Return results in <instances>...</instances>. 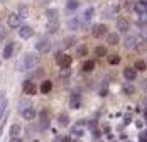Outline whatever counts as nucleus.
<instances>
[{
  "label": "nucleus",
  "mask_w": 147,
  "mask_h": 142,
  "mask_svg": "<svg viewBox=\"0 0 147 142\" xmlns=\"http://www.w3.org/2000/svg\"><path fill=\"white\" fill-rule=\"evenodd\" d=\"M78 7H80V2H78V0H68V2H66V12H68V14L78 10Z\"/></svg>",
  "instance_id": "23"
},
{
  "label": "nucleus",
  "mask_w": 147,
  "mask_h": 142,
  "mask_svg": "<svg viewBox=\"0 0 147 142\" xmlns=\"http://www.w3.org/2000/svg\"><path fill=\"white\" fill-rule=\"evenodd\" d=\"M34 127H36V125H30V128L27 127V130H26V134H27V135H34V134L37 132V128H34Z\"/></svg>",
  "instance_id": "35"
},
{
  "label": "nucleus",
  "mask_w": 147,
  "mask_h": 142,
  "mask_svg": "<svg viewBox=\"0 0 147 142\" xmlns=\"http://www.w3.org/2000/svg\"><path fill=\"white\" fill-rule=\"evenodd\" d=\"M20 130H22V128H20V125H19V124H14V125L10 127V137L19 135V134H20Z\"/></svg>",
  "instance_id": "32"
},
{
  "label": "nucleus",
  "mask_w": 147,
  "mask_h": 142,
  "mask_svg": "<svg viewBox=\"0 0 147 142\" xmlns=\"http://www.w3.org/2000/svg\"><path fill=\"white\" fill-rule=\"evenodd\" d=\"M0 2H7V0H0Z\"/></svg>",
  "instance_id": "44"
},
{
  "label": "nucleus",
  "mask_w": 147,
  "mask_h": 142,
  "mask_svg": "<svg viewBox=\"0 0 147 142\" xmlns=\"http://www.w3.org/2000/svg\"><path fill=\"white\" fill-rule=\"evenodd\" d=\"M122 90H123V93H125V95H134V93H135V86H134L132 83L123 85V88H122Z\"/></svg>",
  "instance_id": "30"
},
{
  "label": "nucleus",
  "mask_w": 147,
  "mask_h": 142,
  "mask_svg": "<svg viewBox=\"0 0 147 142\" xmlns=\"http://www.w3.org/2000/svg\"><path fill=\"white\" fill-rule=\"evenodd\" d=\"M144 2H146V3H147V0H144Z\"/></svg>",
  "instance_id": "45"
},
{
  "label": "nucleus",
  "mask_w": 147,
  "mask_h": 142,
  "mask_svg": "<svg viewBox=\"0 0 147 142\" xmlns=\"http://www.w3.org/2000/svg\"><path fill=\"white\" fill-rule=\"evenodd\" d=\"M59 29V20L58 19H54V20H47V24H46V32L47 34H56Z\"/></svg>",
  "instance_id": "15"
},
{
  "label": "nucleus",
  "mask_w": 147,
  "mask_h": 142,
  "mask_svg": "<svg viewBox=\"0 0 147 142\" xmlns=\"http://www.w3.org/2000/svg\"><path fill=\"white\" fill-rule=\"evenodd\" d=\"M49 125H51V118H49L47 112H46V110H42V112H41V122H39V128H41V130H47V128H49Z\"/></svg>",
  "instance_id": "12"
},
{
  "label": "nucleus",
  "mask_w": 147,
  "mask_h": 142,
  "mask_svg": "<svg viewBox=\"0 0 147 142\" xmlns=\"http://www.w3.org/2000/svg\"><path fill=\"white\" fill-rule=\"evenodd\" d=\"M80 107H81V95L74 91V93H71V97H69V108L76 110Z\"/></svg>",
  "instance_id": "11"
},
{
  "label": "nucleus",
  "mask_w": 147,
  "mask_h": 142,
  "mask_svg": "<svg viewBox=\"0 0 147 142\" xmlns=\"http://www.w3.org/2000/svg\"><path fill=\"white\" fill-rule=\"evenodd\" d=\"M56 63H58V66L61 68V70H68V68L71 66L73 59H71V56H69V54H58Z\"/></svg>",
  "instance_id": "6"
},
{
  "label": "nucleus",
  "mask_w": 147,
  "mask_h": 142,
  "mask_svg": "<svg viewBox=\"0 0 147 142\" xmlns=\"http://www.w3.org/2000/svg\"><path fill=\"white\" fill-rule=\"evenodd\" d=\"M144 118H146V120H147V110H146V112H144Z\"/></svg>",
  "instance_id": "43"
},
{
  "label": "nucleus",
  "mask_w": 147,
  "mask_h": 142,
  "mask_svg": "<svg viewBox=\"0 0 147 142\" xmlns=\"http://www.w3.org/2000/svg\"><path fill=\"white\" fill-rule=\"evenodd\" d=\"M93 15H95V9L93 7H88V9H85L83 10V22H90L91 19H93Z\"/></svg>",
  "instance_id": "22"
},
{
  "label": "nucleus",
  "mask_w": 147,
  "mask_h": 142,
  "mask_svg": "<svg viewBox=\"0 0 147 142\" xmlns=\"http://www.w3.org/2000/svg\"><path fill=\"white\" fill-rule=\"evenodd\" d=\"M140 142H147V130H144L140 134Z\"/></svg>",
  "instance_id": "37"
},
{
  "label": "nucleus",
  "mask_w": 147,
  "mask_h": 142,
  "mask_svg": "<svg viewBox=\"0 0 147 142\" xmlns=\"http://www.w3.org/2000/svg\"><path fill=\"white\" fill-rule=\"evenodd\" d=\"M134 5H135V7H134V10H135L139 15L146 14V12H147V3L144 2V0H140V2H137V3H134Z\"/></svg>",
  "instance_id": "21"
},
{
  "label": "nucleus",
  "mask_w": 147,
  "mask_h": 142,
  "mask_svg": "<svg viewBox=\"0 0 147 142\" xmlns=\"http://www.w3.org/2000/svg\"><path fill=\"white\" fill-rule=\"evenodd\" d=\"M22 17L19 14H15V12H12V14H9V17H7V24L10 26L12 29H19L20 26H22Z\"/></svg>",
  "instance_id": "5"
},
{
  "label": "nucleus",
  "mask_w": 147,
  "mask_h": 142,
  "mask_svg": "<svg viewBox=\"0 0 147 142\" xmlns=\"http://www.w3.org/2000/svg\"><path fill=\"white\" fill-rule=\"evenodd\" d=\"M86 54H88V47H86L85 44H83V46H78V56H80V57H85Z\"/></svg>",
  "instance_id": "33"
},
{
  "label": "nucleus",
  "mask_w": 147,
  "mask_h": 142,
  "mask_svg": "<svg viewBox=\"0 0 147 142\" xmlns=\"http://www.w3.org/2000/svg\"><path fill=\"white\" fill-rule=\"evenodd\" d=\"M76 43H78V37L76 36H66V37H63V41H61V47H73V46H76Z\"/></svg>",
  "instance_id": "13"
},
{
  "label": "nucleus",
  "mask_w": 147,
  "mask_h": 142,
  "mask_svg": "<svg viewBox=\"0 0 147 142\" xmlns=\"http://www.w3.org/2000/svg\"><path fill=\"white\" fill-rule=\"evenodd\" d=\"M51 2H53V0H41V3H42V5H47V3H51Z\"/></svg>",
  "instance_id": "41"
},
{
  "label": "nucleus",
  "mask_w": 147,
  "mask_h": 142,
  "mask_svg": "<svg viewBox=\"0 0 147 142\" xmlns=\"http://www.w3.org/2000/svg\"><path fill=\"white\" fill-rule=\"evenodd\" d=\"M81 70L85 71V73H91V71L95 70V61H93V59H86V61L83 63Z\"/></svg>",
  "instance_id": "25"
},
{
  "label": "nucleus",
  "mask_w": 147,
  "mask_h": 142,
  "mask_svg": "<svg viewBox=\"0 0 147 142\" xmlns=\"http://www.w3.org/2000/svg\"><path fill=\"white\" fill-rule=\"evenodd\" d=\"M107 61H108V64H118L120 63V56L118 54H110V56H107Z\"/></svg>",
  "instance_id": "31"
},
{
  "label": "nucleus",
  "mask_w": 147,
  "mask_h": 142,
  "mask_svg": "<svg viewBox=\"0 0 147 142\" xmlns=\"http://www.w3.org/2000/svg\"><path fill=\"white\" fill-rule=\"evenodd\" d=\"M34 36V29L29 26H20L19 27V37L20 39H30Z\"/></svg>",
  "instance_id": "10"
},
{
  "label": "nucleus",
  "mask_w": 147,
  "mask_h": 142,
  "mask_svg": "<svg viewBox=\"0 0 147 142\" xmlns=\"http://www.w3.org/2000/svg\"><path fill=\"white\" fill-rule=\"evenodd\" d=\"M51 90H53V83H51L49 80H44V81L41 83V86H39V91H41L42 95H47Z\"/></svg>",
  "instance_id": "20"
},
{
  "label": "nucleus",
  "mask_w": 147,
  "mask_h": 142,
  "mask_svg": "<svg viewBox=\"0 0 147 142\" xmlns=\"http://www.w3.org/2000/svg\"><path fill=\"white\" fill-rule=\"evenodd\" d=\"M10 142H22V139L19 135H15V137H10Z\"/></svg>",
  "instance_id": "39"
},
{
  "label": "nucleus",
  "mask_w": 147,
  "mask_h": 142,
  "mask_svg": "<svg viewBox=\"0 0 147 142\" xmlns=\"http://www.w3.org/2000/svg\"><path fill=\"white\" fill-rule=\"evenodd\" d=\"M37 64V56L34 54V53H26L24 56H22V59L19 61V71H29L32 70L34 66Z\"/></svg>",
  "instance_id": "1"
},
{
  "label": "nucleus",
  "mask_w": 147,
  "mask_h": 142,
  "mask_svg": "<svg viewBox=\"0 0 147 142\" xmlns=\"http://www.w3.org/2000/svg\"><path fill=\"white\" fill-rule=\"evenodd\" d=\"M129 122H130V115L127 114V115H125V120H123V125H127Z\"/></svg>",
  "instance_id": "40"
},
{
  "label": "nucleus",
  "mask_w": 147,
  "mask_h": 142,
  "mask_svg": "<svg viewBox=\"0 0 147 142\" xmlns=\"http://www.w3.org/2000/svg\"><path fill=\"white\" fill-rule=\"evenodd\" d=\"M58 124L61 127H68V125H69V115L68 114H59L58 115Z\"/></svg>",
  "instance_id": "24"
},
{
  "label": "nucleus",
  "mask_w": 147,
  "mask_h": 142,
  "mask_svg": "<svg viewBox=\"0 0 147 142\" xmlns=\"http://www.w3.org/2000/svg\"><path fill=\"white\" fill-rule=\"evenodd\" d=\"M120 12V5L118 3H112V5H108L105 10H103L102 17L103 19H108V17H113V15H117Z\"/></svg>",
  "instance_id": "9"
},
{
  "label": "nucleus",
  "mask_w": 147,
  "mask_h": 142,
  "mask_svg": "<svg viewBox=\"0 0 147 142\" xmlns=\"http://www.w3.org/2000/svg\"><path fill=\"white\" fill-rule=\"evenodd\" d=\"M54 142H71V139L69 137H59L58 141H54Z\"/></svg>",
  "instance_id": "38"
},
{
  "label": "nucleus",
  "mask_w": 147,
  "mask_h": 142,
  "mask_svg": "<svg viewBox=\"0 0 147 142\" xmlns=\"http://www.w3.org/2000/svg\"><path fill=\"white\" fill-rule=\"evenodd\" d=\"M135 70L137 71H146L147 70V63L144 59H137L135 61Z\"/></svg>",
  "instance_id": "29"
},
{
  "label": "nucleus",
  "mask_w": 147,
  "mask_h": 142,
  "mask_svg": "<svg viewBox=\"0 0 147 142\" xmlns=\"http://www.w3.org/2000/svg\"><path fill=\"white\" fill-rule=\"evenodd\" d=\"M58 15H59L58 9H47L46 10V19L47 20H54V19H58Z\"/></svg>",
  "instance_id": "26"
},
{
  "label": "nucleus",
  "mask_w": 147,
  "mask_h": 142,
  "mask_svg": "<svg viewBox=\"0 0 147 142\" xmlns=\"http://www.w3.org/2000/svg\"><path fill=\"white\" fill-rule=\"evenodd\" d=\"M44 74V68H39V70H36L34 73H32V76L34 78H37V76H42Z\"/></svg>",
  "instance_id": "34"
},
{
  "label": "nucleus",
  "mask_w": 147,
  "mask_h": 142,
  "mask_svg": "<svg viewBox=\"0 0 147 142\" xmlns=\"http://www.w3.org/2000/svg\"><path fill=\"white\" fill-rule=\"evenodd\" d=\"M123 78H125L127 81L137 80V70H135V68H125V70H123Z\"/></svg>",
  "instance_id": "18"
},
{
  "label": "nucleus",
  "mask_w": 147,
  "mask_h": 142,
  "mask_svg": "<svg viewBox=\"0 0 147 142\" xmlns=\"http://www.w3.org/2000/svg\"><path fill=\"white\" fill-rule=\"evenodd\" d=\"M95 56L96 57L107 56V47H105V46H96V47H95Z\"/></svg>",
  "instance_id": "28"
},
{
  "label": "nucleus",
  "mask_w": 147,
  "mask_h": 142,
  "mask_svg": "<svg viewBox=\"0 0 147 142\" xmlns=\"http://www.w3.org/2000/svg\"><path fill=\"white\" fill-rule=\"evenodd\" d=\"M30 101L29 100H26V101H20V105H19V110H22V108H26V107H29Z\"/></svg>",
  "instance_id": "36"
},
{
  "label": "nucleus",
  "mask_w": 147,
  "mask_h": 142,
  "mask_svg": "<svg viewBox=\"0 0 147 142\" xmlns=\"http://www.w3.org/2000/svg\"><path fill=\"white\" fill-rule=\"evenodd\" d=\"M130 29V22L127 19H118L117 20V30L118 32H129Z\"/></svg>",
  "instance_id": "16"
},
{
  "label": "nucleus",
  "mask_w": 147,
  "mask_h": 142,
  "mask_svg": "<svg viewBox=\"0 0 147 142\" xmlns=\"http://www.w3.org/2000/svg\"><path fill=\"white\" fill-rule=\"evenodd\" d=\"M17 14L20 15L22 19H26L27 15H29V9H27V5H24V3H19V12Z\"/></svg>",
  "instance_id": "27"
},
{
  "label": "nucleus",
  "mask_w": 147,
  "mask_h": 142,
  "mask_svg": "<svg viewBox=\"0 0 147 142\" xmlns=\"http://www.w3.org/2000/svg\"><path fill=\"white\" fill-rule=\"evenodd\" d=\"M142 85H144V88H146V90H147V78H146V80H144V81H142Z\"/></svg>",
  "instance_id": "42"
},
{
  "label": "nucleus",
  "mask_w": 147,
  "mask_h": 142,
  "mask_svg": "<svg viewBox=\"0 0 147 142\" xmlns=\"http://www.w3.org/2000/svg\"><path fill=\"white\" fill-rule=\"evenodd\" d=\"M81 27V17H73V19H69L68 20V29L73 32V30H78V29Z\"/></svg>",
  "instance_id": "17"
},
{
  "label": "nucleus",
  "mask_w": 147,
  "mask_h": 142,
  "mask_svg": "<svg viewBox=\"0 0 147 142\" xmlns=\"http://www.w3.org/2000/svg\"><path fill=\"white\" fill-rule=\"evenodd\" d=\"M107 44L108 46H117L118 41H120V37H118V34L117 32H107Z\"/></svg>",
  "instance_id": "19"
},
{
  "label": "nucleus",
  "mask_w": 147,
  "mask_h": 142,
  "mask_svg": "<svg viewBox=\"0 0 147 142\" xmlns=\"http://www.w3.org/2000/svg\"><path fill=\"white\" fill-rule=\"evenodd\" d=\"M36 51L37 53H42V54H46V53H49L51 51V43L47 41V39H39L37 43H36Z\"/></svg>",
  "instance_id": "8"
},
{
  "label": "nucleus",
  "mask_w": 147,
  "mask_h": 142,
  "mask_svg": "<svg viewBox=\"0 0 147 142\" xmlns=\"http://www.w3.org/2000/svg\"><path fill=\"white\" fill-rule=\"evenodd\" d=\"M20 115H22V118L24 120H27V122H32L34 118H36V108L29 105V107H26V108H22V110H19Z\"/></svg>",
  "instance_id": "7"
},
{
  "label": "nucleus",
  "mask_w": 147,
  "mask_h": 142,
  "mask_svg": "<svg viewBox=\"0 0 147 142\" xmlns=\"http://www.w3.org/2000/svg\"><path fill=\"white\" fill-rule=\"evenodd\" d=\"M107 32H108V27H107L105 24H96V26H93V27H91V36H93L95 39L105 37V36H107Z\"/></svg>",
  "instance_id": "3"
},
{
  "label": "nucleus",
  "mask_w": 147,
  "mask_h": 142,
  "mask_svg": "<svg viewBox=\"0 0 147 142\" xmlns=\"http://www.w3.org/2000/svg\"><path fill=\"white\" fill-rule=\"evenodd\" d=\"M22 91H24L26 95L32 97V95H36V93L39 91V88L36 86V83H34L32 80H26V81L22 83Z\"/></svg>",
  "instance_id": "4"
},
{
  "label": "nucleus",
  "mask_w": 147,
  "mask_h": 142,
  "mask_svg": "<svg viewBox=\"0 0 147 142\" xmlns=\"http://www.w3.org/2000/svg\"><path fill=\"white\" fill-rule=\"evenodd\" d=\"M139 43H140V36H139V34H130V36L125 37L123 47H125V49H134V47L139 46Z\"/></svg>",
  "instance_id": "2"
},
{
  "label": "nucleus",
  "mask_w": 147,
  "mask_h": 142,
  "mask_svg": "<svg viewBox=\"0 0 147 142\" xmlns=\"http://www.w3.org/2000/svg\"><path fill=\"white\" fill-rule=\"evenodd\" d=\"M14 47H15L14 43H7L5 44V46H3V51H2V57H3V59H10L12 54H14Z\"/></svg>",
  "instance_id": "14"
}]
</instances>
